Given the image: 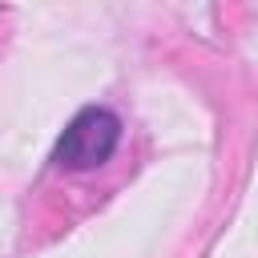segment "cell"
<instances>
[{
  "mask_svg": "<svg viewBox=\"0 0 258 258\" xmlns=\"http://www.w3.org/2000/svg\"><path fill=\"white\" fill-rule=\"evenodd\" d=\"M117 141H121V121L109 109H81L64 125V133L52 149V161L64 169H93L113 157Z\"/></svg>",
  "mask_w": 258,
  "mask_h": 258,
  "instance_id": "cell-1",
  "label": "cell"
}]
</instances>
